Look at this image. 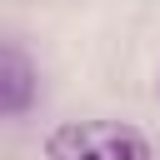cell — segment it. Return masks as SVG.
Returning a JSON list of instances; mask_svg holds the SVG:
<instances>
[{"instance_id":"obj_1","label":"cell","mask_w":160,"mask_h":160,"mask_svg":"<svg viewBox=\"0 0 160 160\" xmlns=\"http://www.w3.org/2000/svg\"><path fill=\"white\" fill-rule=\"evenodd\" d=\"M45 160H150V140L125 120H70L50 130Z\"/></svg>"},{"instance_id":"obj_2","label":"cell","mask_w":160,"mask_h":160,"mask_svg":"<svg viewBox=\"0 0 160 160\" xmlns=\"http://www.w3.org/2000/svg\"><path fill=\"white\" fill-rule=\"evenodd\" d=\"M30 100H35V65L25 60L20 45H5V55H0V110L15 120L30 110Z\"/></svg>"}]
</instances>
